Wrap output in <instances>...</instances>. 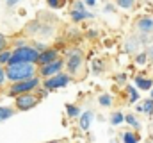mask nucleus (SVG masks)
I'll return each mask as SVG.
<instances>
[{
	"instance_id": "nucleus-1",
	"label": "nucleus",
	"mask_w": 153,
	"mask_h": 143,
	"mask_svg": "<svg viewBox=\"0 0 153 143\" xmlns=\"http://www.w3.org/2000/svg\"><path fill=\"white\" fill-rule=\"evenodd\" d=\"M36 65L32 63H18V65H7L5 66V75L11 82H20V81H27L36 77Z\"/></svg>"
},
{
	"instance_id": "nucleus-2",
	"label": "nucleus",
	"mask_w": 153,
	"mask_h": 143,
	"mask_svg": "<svg viewBox=\"0 0 153 143\" xmlns=\"http://www.w3.org/2000/svg\"><path fill=\"white\" fill-rule=\"evenodd\" d=\"M41 52L36 50L34 47H22V48H14L13 50V57L9 65H18V63H32L38 65V59Z\"/></svg>"
},
{
	"instance_id": "nucleus-3",
	"label": "nucleus",
	"mask_w": 153,
	"mask_h": 143,
	"mask_svg": "<svg viewBox=\"0 0 153 143\" xmlns=\"http://www.w3.org/2000/svg\"><path fill=\"white\" fill-rule=\"evenodd\" d=\"M41 79L38 75L32 77V79H27V81H20V82H13V86L9 88V95L11 97H18L22 93H32V91H38L41 88Z\"/></svg>"
},
{
	"instance_id": "nucleus-4",
	"label": "nucleus",
	"mask_w": 153,
	"mask_h": 143,
	"mask_svg": "<svg viewBox=\"0 0 153 143\" xmlns=\"http://www.w3.org/2000/svg\"><path fill=\"white\" fill-rule=\"evenodd\" d=\"M70 81H71V75H70V73L61 72V73H57V75H53V77L45 79L43 86H45L46 90H59V88L68 86V84H70Z\"/></svg>"
},
{
	"instance_id": "nucleus-5",
	"label": "nucleus",
	"mask_w": 153,
	"mask_h": 143,
	"mask_svg": "<svg viewBox=\"0 0 153 143\" xmlns=\"http://www.w3.org/2000/svg\"><path fill=\"white\" fill-rule=\"evenodd\" d=\"M82 65H84V56H82V52H80L78 48H71V50L68 52V61H66L68 72H70L71 75H76V72L82 68Z\"/></svg>"
},
{
	"instance_id": "nucleus-6",
	"label": "nucleus",
	"mask_w": 153,
	"mask_h": 143,
	"mask_svg": "<svg viewBox=\"0 0 153 143\" xmlns=\"http://www.w3.org/2000/svg\"><path fill=\"white\" fill-rule=\"evenodd\" d=\"M38 102H39V97L36 93H22V95L16 97L14 106H16V109H20V111H29V109H32L34 106H38Z\"/></svg>"
},
{
	"instance_id": "nucleus-7",
	"label": "nucleus",
	"mask_w": 153,
	"mask_h": 143,
	"mask_svg": "<svg viewBox=\"0 0 153 143\" xmlns=\"http://www.w3.org/2000/svg\"><path fill=\"white\" fill-rule=\"evenodd\" d=\"M64 66H66V63H64L62 59H57V61H53V63H48V65L39 66V75H41V77H45V79L53 77V75L61 73Z\"/></svg>"
},
{
	"instance_id": "nucleus-8",
	"label": "nucleus",
	"mask_w": 153,
	"mask_h": 143,
	"mask_svg": "<svg viewBox=\"0 0 153 143\" xmlns=\"http://www.w3.org/2000/svg\"><path fill=\"white\" fill-rule=\"evenodd\" d=\"M87 18H93V14L89 11H85L82 2H75L73 11H71V20L73 22H82V20H87Z\"/></svg>"
},
{
	"instance_id": "nucleus-9",
	"label": "nucleus",
	"mask_w": 153,
	"mask_h": 143,
	"mask_svg": "<svg viewBox=\"0 0 153 143\" xmlns=\"http://www.w3.org/2000/svg\"><path fill=\"white\" fill-rule=\"evenodd\" d=\"M57 59H59V50H57V48H46L45 52H41V56H39V59H38V65L43 66V65L53 63V61H57Z\"/></svg>"
},
{
	"instance_id": "nucleus-10",
	"label": "nucleus",
	"mask_w": 153,
	"mask_h": 143,
	"mask_svg": "<svg viewBox=\"0 0 153 143\" xmlns=\"http://www.w3.org/2000/svg\"><path fill=\"white\" fill-rule=\"evenodd\" d=\"M93 120H94V113H93V111H85V113H82V114L78 116V125H80V129H82V131H89Z\"/></svg>"
},
{
	"instance_id": "nucleus-11",
	"label": "nucleus",
	"mask_w": 153,
	"mask_h": 143,
	"mask_svg": "<svg viewBox=\"0 0 153 143\" xmlns=\"http://www.w3.org/2000/svg\"><path fill=\"white\" fill-rule=\"evenodd\" d=\"M137 29L143 32V34H152L153 32V20L152 18H141L139 22H137Z\"/></svg>"
},
{
	"instance_id": "nucleus-12",
	"label": "nucleus",
	"mask_w": 153,
	"mask_h": 143,
	"mask_svg": "<svg viewBox=\"0 0 153 143\" xmlns=\"http://www.w3.org/2000/svg\"><path fill=\"white\" fill-rule=\"evenodd\" d=\"M134 84H135L139 90H144V91H152V88H153V81H152V79L141 77V75L134 79Z\"/></svg>"
},
{
	"instance_id": "nucleus-13",
	"label": "nucleus",
	"mask_w": 153,
	"mask_h": 143,
	"mask_svg": "<svg viewBox=\"0 0 153 143\" xmlns=\"http://www.w3.org/2000/svg\"><path fill=\"white\" fill-rule=\"evenodd\" d=\"M14 114V109L13 107H7V106H0V123L9 120L11 116Z\"/></svg>"
},
{
	"instance_id": "nucleus-14",
	"label": "nucleus",
	"mask_w": 153,
	"mask_h": 143,
	"mask_svg": "<svg viewBox=\"0 0 153 143\" xmlns=\"http://www.w3.org/2000/svg\"><path fill=\"white\" fill-rule=\"evenodd\" d=\"M141 47V41H139V38H128L126 39V52H135L137 48Z\"/></svg>"
},
{
	"instance_id": "nucleus-15",
	"label": "nucleus",
	"mask_w": 153,
	"mask_h": 143,
	"mask_svg": "<svg viewBox=\"0 0 153 143\" xmlns=\"http://www.w3.org/2000/svg\"><path fill=\"white\" fill-rule=\"evenodd\" d=\"M126 93H128V102L135 104L137 100H141V99H139V91H137L135 86H126Z\"/></svg>"
},
{
	"instance_id": "nucleus-16",
	"label": "nucleus",
	"mask_w": 153,
	"mask_h": 143,
	"mask_svg": "<svg viewBox=\"0 0 153 143\" xmlns=\"http://www.w3.org/2000/svg\"><path fill=\"white\" fill-rule=\"evenodd\" d=\"M11 57H13V52H11V50H7V48L2 50V52H0V66H4V65L7 66V65L11 63Z\"/></svg>"
},
{
	"instance_id": "nucleus-17",
	"label": "nucleus",
	"mask_w": 153,
	"mask_h": 143,
	"mask_svg": "<svg viewBox=\"0 0 153 143\" xmlns=\"http://www.w3.org/2000/svg\"><path fill=\"white\" fill-rule=\"evenodd\" d=\"M66 114L70 116V118H76V116H80L82 113H80V107L75 106V104H68L66 106Z\"/></svg>"
},
{
	"instance_id": "nucleus-18",
	"label": "nucleus",
	"mask_w": 153,
	"mask_h": 143,
	"mask_svg": "<svg viewBox=\"0 0 153 143\" xmlns=\"http://www.w3.org/2000/svg\"><path fill=\"white\" fill-rule=\"evenodd\" d=\"M123 122H125V114L123 113H119V111L112 113V116H111V123L112 125H121Z\"/></svg>"
},
{
	"instance_id": "nucleus-19",
	"label": "nucleus",
	"mask_w": 153,
	"mask_h": 143,
	"mask_svg": "<svg viewBox=\"0 0 153 143\" xmlns=\"http://www.w3.org/2000/svg\"><path fill=\"white\" fill-rule=\"evenodd\" d=\"M125 122H126V123H128L130 127H134V129H139V127H141L139 120H137V118H135L134 114H126V116H125Z\"/></svg>"
},
{
	"instance_id": "nucleus-20",
	"label": "nucleus",
	"mask_w": 153,
	"mask_h": 143,
	"mask_svg": "<svg viewBox=\"0 0 153 143\" xmlns=\"http://www.w3.org/2000/svg\"><path fill=\"white\" fill-rule=\"evenodd\" d=\"M116 4L121 9H132L135 5V0H116Z\"/></svg>"
},
{
	"instance_id": "nucleus-21",
	"label": "nucleus",
	"mask_w": 153,
	"mask_h": 143,
	"mask_svg": "<svg viewBox=\"0 0 153 143\" xmlns=\"http://www.w3.org/2000/svg\"><path fill=\"white\" fill-rule=\"evenodd\" d=\"M137 141H139V138H137L132 131H128V132L123 134V143H137Z\"/></svg>"
},
{
	"instance_id": "nucleus-22",
	"label": "nucleus",
	"mask_w": 153,
	"mask_h": 143,
	"mask_svg": "<svg viewBox=\"0 0 153 143\" xmlns=\"http://www.w3.org/2000/svg\"><path fill=\"white\" fill-rule=\"evenodd\" d=\"M98 102H100V106H105V107H111L112 106V97L111 95H100V99H98Z\"/></svg>"
},
{
	"instance_id": "nucleus-23",
	"label": "nucleus",
	"mask_w": 153,
	"mask_h": 143,
	"mask_svg": "<svg viewBox=\"0 0 153 143\" xmlns=\"http://www.w3.org/2000/svg\"><path fill=\"white\" fill-rule=\"evenodd\" d=\"M39 27H41L39 22H32V23L27 25V32H29V34H39V31H41Z\"/></svg>"
},
{
	"instance_id": "nucleus-24",
	"label": "nucleus",
	"mask_w": 153,
	"mask_h": 143,
	"mask_svg": "<svg viewBox=\"0 0 153 143\" xmlns=\"http://www.w3.org/2000/svg\"><path fill=\"white\" fill-rule=\"evenodd\" d=\"M143 111H144L146 114H153V99L144 100V104H143Z\"/></svg>"
},
{
	"instance_id": "nucleus-25",
	"label": "nucleus",
	"mask_w": 153,
	"mask_h": 143,
	"mask_svg": "<svg viewBox=\"0 0 153 143\" xmlns=\"http://www.w3.org/2000/svg\"><path fill=\"white\" fill-rule=\"evenodd\" d=\"M46 2H48V5H50L52 9H61V7L66 4L64 0H46Z\"/></svg>"
},
{
	"instance_id": "nucleus-26",
	"label": "nucleus",
	"mask_w": 153,
	"mask_h": 143,
	"mask_svg": "<svg viewBox=\"0 0 153 143\" xmlns=\"http://www.w3.org/2000/svg\"><path fill=\"white\" fill-rule=\"evenodd\" d=\"M148 59H150V57H148V54H146V52H141V54H137V57H135V63H137V65H144Z\"/></svg>"
},
{
	"instance_id": "nucleus-27",
	"label": "nucleus",
	"mask_w": 153,
	"mask_h": 143,
	"mask_svg": "<svg viewBox=\"0 0 153 143\" xmlns=\"http://www.w3.org/2000/svg\"><path fill=\"white\" fill-rule=\"evenodd\" d=\"M48 91H50V90H46L45 86H41V88L38 90V97H39V99H43V97H46V95H48Z\"/></svg>"
},
{
	"instance_id": "nucleus-28",
	"label": "nucleus",
	"mask_w": 153,
	"mask_h": 143,
	"mask_svg": "<svg viewBox=\"0 0 153 143\" xmlns=\"http://www.w3.org/2000/svg\"><path fill=\"white\" fill-rule=\"evenodd\" d=\"M34 48H36V50H39V52H45V50H46L48 47H46L45 43H41V41H38V43H34Z\"/></svg>"
},
{
	"instance_id": "nucleus-29",
	"label": "nucleus",
	"mask_w": 153,
	"mask_h": 143,
	"mask_svg": "<svg viewBox=\"0 0 153 143\" xmlns=\"http://www.w3.org/2000/svg\"><path fill=\"white\" fill-rule=\"evenodd\" d=\"M5 45H7V38H5L4 34H0V52L5 50Z\"/></svg>"
},
{
	"instance_id": "nucleus-30",
	"label": "nucleus",
	"mask_w": 153,
	"mask_h": 143,
	"mask_svg": "<svg viewBox=\"0 0 153 143\" xmlns=\"http://www.w3.org/2000/svg\"><path fill=\"white\" fill-rule=\"evenodd\" d=\"M22 47H27V41L25 39H16L14 41V48H22Z\"/></svg>"
},
{
	"instance_id": "nucleus-31",
	"label": "nucleus",
	"mask_w": 153,
	"mask_h": 143,
	"mask_svg": "<svg viewBox=\"0 0 153 143\" xmlns=\"http://www.w3.org/2000/svg\"><path fill=\"white\" fill-rule=\"evenodd\" d=\"M4 79H7V75H5V70L0 66V86H2V82H4Z\"/></svg>"
},
{
	"instance_id": "nucleus-32",
	"label": "nucleus",
	"mask_w": 153,
	"mask_h": 143,
	"mask_svg": "<svg viewBox=\"0 0 153 143\" xmlns=\"http://www.w3.org/2000/svg\"><path fill=\"white\" fill-rule=\"evenodd\" d=\"M93 68H94V73H100V70H102V65H100L98 61H94V65H93Z\"/></svg>"
},
{
	"instance_id": "nucleus-33",
	"label": "nucleus",
	"mask_w": 153,
	"mask_h": 143,
	"mask_svg": "<svg viewBox=\"0 0 153 143\" xmlns=\"http://www.w3.org/2000/svg\"><path fill=\"white\" fill-rule=\"evenodd\" d=\"M18 2H20V0H7V2H5V5H7V7H13V5H16Z\"/></svg>"
},
{
	"instance_id": "nucleus-34",
	"label": "nucleus",
	"mask_w": 153,
	"mask_h": 143,
	"mask_svg": "<svg viewBox=\"0 0 153 143\" xmlns=\"http://www.w3.org/2000/svg\"><path fill=\"white\" fill-rule=\"evenodd\" d=\"M125 79H126V75H125V73H121V75H117V77H116V81H117V82H125Z\"/></svg>"
},
{
	"instance_id": "nucleus-35",
	"label": "nucleus",
	"mask_w": 153,
	"mask_h": 143,
	"mask_svg": "<svg viewBox=\"0 0 153 143\" xmlns=\"http://www.w3.org/2000/svg\"><path fill=\"white\" fill-rule=\"evenodd\" d=\"M105 11H107V13H114V5L107 4V5H105Z\"/></svg>"
},
{
	"instance_id": "nucleus-36",
	"label": "nucleus",
	"mask_w": 153,
	"mask_h": 143,
	"mask_svg": "<svg viewBox=\"0 0 153 143\" xmlns=\"http://www.w3.org/2000/svg\"><path fill=\"white\" fill-rule=\"evenodd\" d=\"M146 54H148V57H150V59L153 61V45L150 47V48H148V52H146Z\"/></svg>"
},
{
	"instance_id": "nucleus-37",
	"label": "nucleus",
	"mask_w": 153,
	"mask_h": 143,
	"mask_svg": "<svg viewBox=\"0 0 153 143\" xmlns=\"http://www.w3.org/2000/svg\"><path fill=\"white\" fill-rule=\"evenodd\" d=\"M85 4H87V5H89V7H93V5H94V4H96V0H85Z\"/></svg>"
},
{
	"instance_id": "nucleus-38",
	"label": "nucleus",
	"mask_w": 153,
	"mask_h": 143,
	"mask_svg": "<svg viewBox=\"0 0 153 143\" xmlns=\"http://www.w3.org/2000/svg\"><path fill=\"white\" fill-rule=\"evenodd\" d=\"M46 143H61V141H46Z\"/></svg>"
},
{
	"instance_id": "nucleus-39",
	"label": "nucleus",
	"mask_w": 153,
	"mask_h": 143,
	"mask_svg": "<svg viewBox=\"0 0 153 143\" xmlns=\"http://www.w3.org/2000/svg\"><path fill=\"white\" fill-rule=\"evenodd\" d=\"M150 93H152V99H153V88H152V91H150Z\"/></svg>"
}]
</instances>
